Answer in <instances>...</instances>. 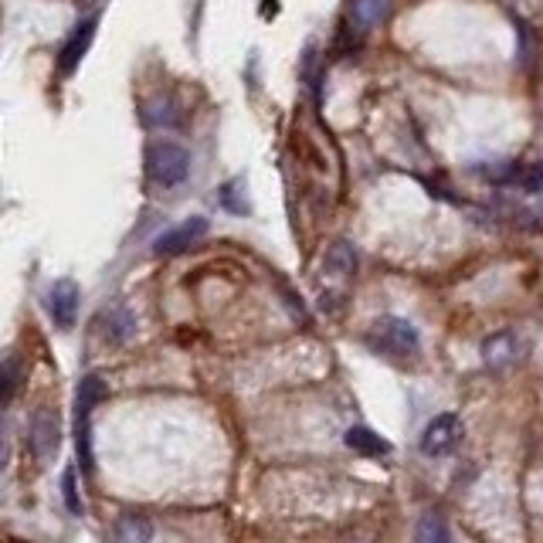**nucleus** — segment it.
Returning a JSON list of instances; mask_svg holds the SVG:
<instances>
[{
  "label": "nucleus",
  "mask_w": 543,
  "mask_h": 543,
  "mask_svg": "<svg viewBox=\"0 0 543 543\" xmlns=\"http://www.w3.org/2000/svg\"><path fill=\"white\" fill-rule=\"evenodd\" d=\"M367 343H370V350L384 353V357H394V360H408L421 350L418 330L408 320H398V316H384V320H377L370 326Z\"/></svg>",
  "instance_id": "nucleus-1"
},
{
  "label": "nucleus",
  "mask_w": 543,
  "mask_h": 543,
  "mask_svg": "<svg viewBox=\"0 0 543 543\" xmlns=\"http://www.w3.org/2000/svg\"><path fill=\"white\" fill-rule=\"evenodd\" d=\"M146 174L160 187H177L191 174V153L180 143H153L146 150Z\"/></svg>",
  "instance_id": "nucleus-2"
},
{
  "label": "nucleus",
  "mask_w": 543,
  "mask_h": 543,
  "mask_svg": "<svg viewBox=\"0 0 543 543\" xmlns=\"http://www.w3.org/2000/svg\"><path fill=\"white\" fill-rule=\"evenodd\" d=\"M462 438H465L462 418L445 411V415H435L425 425V432H421V452H425L428 459H445V455H452L455 448L462 445Z\"/></svg>",
  "instance_id": "nucleus-3"
},
{
  "label": "nucleus",
  "mask_w": 543,
  "mask_h": 543,
  "mask_svg": "<svg viewBox=\"0 0 543 543\" xmlns=\"http://www.w3.org/2000/svg\"><path fill=\"white\" fill-rule=\"evenodd\" d=\"M106 384L99 374H89L79 384V398H75V432H79V455H82V472H92V442H89V415L92 408L102 401Z\"/></svg>",
  "instance_id": "nucleus-4"
},
{
  "label": "nucleus",
  "mask_w": 543,
  "mask_h": 543,
  "mask_svg": "<svg viewBox=\"0 0 543 543\" xmlns=\"http://www.w3.org/2000/svg\"><path fill=\"white\" fill-rule=\"evenodd\" d=\"M28 438H31V448L38 459H48V455L58 452V442H62V425H58V411L41 404L38 411L31 415V425H28Z\"/></svg>",
  "instance_id": "nucleus-5"
},
{
  "label": "nucleus",
  "mask_w": 543,
  "mask_h": 543,
  "mask_svg": "<svg viewBox=\"0 0 543 543\" xmlns=\"http://www.w3.org/2000/svg\"><path fill=\"white\" fill-rule=\"evenodd\" d=\"M79 303H82V296H79V286H75L72 279H58L55 286L48 289V299H45L48 316L55 320V326H62V330H72L75 326Z\"/></svg>",
  "instance_id": "nucleus-6"
},
{
  "label": "nucleus",
  "mask_w": 543,
  "mask_h": 543,
  "mask_svg": "<svg viewBox=\"0 0 543 543\" xmlns=\"http://www.w3.org/2000/svg\"><path fill=\"white\" fill-rule=\"evenodd\" d=\"M208 235V218H187L174 224V228H167L163 235L153 241V252L157 255H180L187 252V248L194 245V241H201Z\"/></svg>",
  "instance_id": "nucleus-7"
},
{
  "label": "nucleus",
  "mask_w": 543,
  "mask_h": 543,
  "mask_svg": "<svg viewBox=\"0 0 543 543\" xmlns=\"http://www.w3.org/2000/svg\"><path fill=\"white\" fill-rule=\"evenodd\" d=\"M520 357H523V340H520V333H513V330H499L482 343V360H486V367H493V370L513 367Z\"/></svg>",
  "instance_id": "nucleus-8"
},
{
  "label": "nucleus",
  "mask_w": 543,
  "mask_h": 543,
  "mask_svg": "<svg viewBox=\"0 0 543 543\" xmlns=\"http://www.w3.org/2000/svg\"><path fill=\"white\" fill-rule=\"evenodd\" d=\"M96 24L99 17H85L82 24H75V31L68 34V41L62 45V55H58V68H62L65 75H72L79 62L85 58V51L92 48V38H96Z\"/></svg>",
  "instance_id": "nucleus-9"
},
{
  "label": "nucleus",
  "mask_w": 543,
  "mask_h": 543,
  "mask_svg": "<svg viewBox=\"0 0 543 543\" xmlns=\"http://www.w3.org/2000/svg\"><path fill=\"white\" fill-rule=\"evenodd\" d=\"M394 11V0H353L350 4V17L357 24V31H370L381 21H387Z\"/></svg>",
  "instance_id": "nucleus-10"
},
{
  "label": "nucleus",
  "mask_w": 543,
  "mask_h": 543,
  "mask_svg": "<svg viewBox=\"0 0 543 543\" xmlns=\"http://www.w3.org/2000/svg\"><path fill=\"white\" fill-rule=\"evenodd\" d=\"M153 523L140 513H123L116 523V543H150Z\"/></svg>",
  "instance_id": "nucleus-11"
},
{
  "label": "nucleus",
  "mask_w": 543,
  "mask_h": 543,
  "mask_svg": "<svg viewBox=\"0 0 543 543\" xmlns=\"http://www.w3.org/2000/svg\"><path fill=\"white\" fill-rule=\"evenodd\" d=\"M102 330H106V340L126 343L129 336L136 333V320L126 306H116V309H109V313H102Z\"/></svg>",
  "instance_id": "nucleus-12"
},
{
  "label": "nucleus",
  "mask_w": 543,
  "mask_h": 543,
  "mask_svg": "<svg viewBox=\"0 0 543 543\" xmlns=\"http://www.w3.org/2000/svg\"><path fill=\"white\" fill-rule=\"evenodd\" d=\"M323 269L333 272V275H343V279H350V275L357 272V248H353L350 241H336L330 252H326Z\"/></svg>",
  "instance_id": "nucleus-13"
},
{
  "label": "nucleus",
  "mask_w": 543,
  "mask_h": 543,
  "mask_svg": "<svg viewBox=\"0 0 543 543\" xmlns=\"http://www.w3.org/2000/svg\"><path fill=\"white\" fill-rule=\"evenodd\" d=\"M415 543H452V530H448L445 516L435 513V510L421 513L418 530H415Z\"/></svg>",
  "instance_id": "nucleus-14"
},
{
  "label": "nucleus",
  "mask_w": 543,
  "mask_h": 543,
  "mask_svg": "<svg viewBox=\"0 0 543 543\" xmlns=\"http://www.w3.org/2000/svg\"><path fill=\"white\" fill-rule=\"evenodd\" d=\"M21 381H24V364L17 360V353H4L0 357V404L14 398Z\"/></svg>",
  "instance_id": "nucleus-15"
},
{
  "label": "nucleus",
  "mask_w": 543,
  "mask_h": 543,
  "mask_svg": "<svg viewBox=\"0 0 543 543\" xmlns=\"http://www.w3.org/2000/svg\"><path fill=\"white\" fill-rule=\"evenodd\" d=\"M347 445L353 448V452H364V455H387L391 452V445H387L381 435L370 432V428H350Z\"/></svg>",
  "instance_id": "nucleus-16"
},
{
  "label": "nucleus",
  "mask_w": 543,
  "mask_h": 543,
  "mask_svg": "<svg viewBox=\"0 0 543 543\" xmlns=\"http://www.w3.org/2000/svg\"><path fill=\"white\" fill-rule=\"evenodd\" d=\"M476 170L479 177H486V180H493V184H513V180H520V167L510 160H489V163H476Z\"/></svg>",
  "instance_id": "nucleus-17"
},
{
  "label": "nucleus",
  "mask_w": 543,
  "mask_h": 543,
  "mask_svg": "<svg viewBox=\"0 0 543 543\" xmlns=\"http://www.w3.org/2000/svg\"><path fill=\"white\" fill-rule=\"evenodd\" d=\"M143 119L150 126H177L180 119H177V106L170 99H157V102H150V106L143 109Z\"/></svg>",
  "instance_id": "nucleus-18"
},
{
  "label": "nucleus",
  "mask_w": 543,
  "mask_h": 543,
  "mask_svg": "<svg viewBox=\"0 0 543 543\" xmlns=\"http://www.w3.org/2000/svg\"><path fill=\"white\" fill-rule=\"evenodd\" d=\"M241 187H245V180H241V177L221 187V204L231 214H248V197H241Z\"/></svg>",
  "instance_id": "nucleus-19"
},
{
  "label": "nucleus",
  "mask_w": 543,
  "mask_h": 543,
  "mask_svg": "<svg viewBox=\"0 0 543 543\" xmlns=\"http://www.w3.org/2000/svg\"><path fill=\"white\" fill-rule=\"evenodd\" d=\"M62 486H65V503H68V510H72L75 516H82V503H79V493H75V472H72V469L65 472Z\"/></svg>",
  "instance_id": "nucleus-20"
},
{
  "label": "nucleus",
  "mask_w": 543,
  "mask_h": 543,
  "mask_svg": "<svg viewBox=\"0 0 543 543\" xmlns=\"http://www.w3.org/2000/svg\"><path fill=\"white\" fill-rule=\"evenodd\" d=\"M7 459H11V435H7V421L0 415V472L7 469Z\"/></svg>",
  "instance_id": "nucleus-21"
},
{
  "label": "nucleus",
  "mask_w": 543,
  "mask_h": 543,
  "mask_svg": "<svg viewBox=\"0 0 543 543\" xmlns=\"http://www.w3.org/2000/svg\"><path fill=\"white\" fill-rule=\"evenodd\" d=\"M520 177H523V187H527V194L540 191V167H530L527 174H520Z\"/></svg>",
  "instance_id": "nucleus-22"
}]
</instances>
